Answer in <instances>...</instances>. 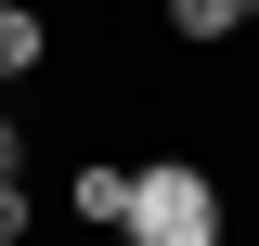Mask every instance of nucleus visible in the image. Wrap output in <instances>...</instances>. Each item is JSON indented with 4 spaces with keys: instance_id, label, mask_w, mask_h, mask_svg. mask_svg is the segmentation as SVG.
Here are the masks:
<instances>
[{
    "instance_id": "obj_1",
    "label": "nucleus",
    "mask_w": 259,
    "mask_h": 246,
    "mask_svg": "<svg viewBox=\"0 0 259 246\" xmlns=\"http://www.w3.org/2000/svg\"><path fill=\"white\" fill-rule=\"evenodd\" d=\"M233 208H221V169L194 155H143V194H130V246H221Z\"/></svg>"
},
{
    "instance_id": "obj_4",
    "label": "nucleus",
    "mask_w": 259,
    "mask_h": 246,
    "mask_svg": "<svg viewBox=\"0 0 259 246\" xmlns=\"http://www.w3.org/2000/svg\"><path fill=\"white\" fill-rule=\"evenodd\" d=\"M39 65H52V13L39 0H0V91H26Z\"/></svg>"
},
{
    "instance_id": "obj_2",
    "label": "nucleus",
    "mask_w": 259,
    "mask_h": 246,
    "mask_svg": "<svg viewBox=\"0 0 259 246\" xmlns=\"http://www.w3.org/2000/svg\"><path fill=\"white\" fill-rule=\"evenodd\" d=\"M130 194H143V155H78L65 169V233H130Z\"/></svg>"
},
{
    "instance_id": "obj_7",
    "label": "nucleus",
    "mask_w": 259,
    "mask_h": 246,
    "mask_svg": "<svg viewBox=\"0 0 259 246\" xmlns=\"http://www.w3.org/2000/svg\"><path fill=\"white\" fill-rule=\"evenodd\" d=\"M78 246H130V233H78Z\"/></svg>"
},
{
    "instance_id": "obj_3",
    "label": "nucleus",
    "mask_w": 259,
    "mask_h": 246,
    "mask_svg": "<svg viewBox=\"0 0 259 246\" xmlns=\"http://www.w3.org/2000/svg\"><path fill=\"white\" fill-rule=\"evenodd\" d=\"M156 26L182 39V52H221V39H246V26H259V0H156Z\"/></svg>"
},
{
    "instance_id": "obj_5",
    "label": "nucleus",
    "mask_w": 259,
    "mask_h": 246,
    "mask_svg": "<svg viewBox=\"0 0 259 246\" xmlns=\"http://www.w3.org/2000/svg\"><path fill=\"white\" fill-rule=\"evenodd\" d=\"M0 182H39V130L13 117V91H0Z\"/></svg>"
},
{
    "instance_id": "obj_6",
    "label": "nucleus",
    "mask_w": 259,
    "mask_h": 246,
    "mask_svg": "<svg viewBox=\"0 0 259 246\" xmlns=\"http://www.w3.org/2000/svg\"><path fill=\"white\" fill-rule=\"evenodd\" d=\"M0 246H39V182H0Z\"/></svg>"
}]
</instances>
